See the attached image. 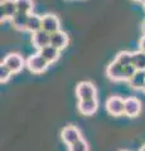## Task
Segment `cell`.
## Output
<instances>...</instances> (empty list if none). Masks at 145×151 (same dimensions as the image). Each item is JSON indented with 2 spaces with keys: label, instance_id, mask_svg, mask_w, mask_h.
<instances>
[{
  "label": "cell",
  "instance_id": "obj_9",
  "mask_svg": "<svg viewBox=\"0 0 145 151\" xmlns=\"http://www.w3.org/2000/svg\"><path fill=\"white\" fill-rule=\"evenodd\" d=\"M32 43H33V45L37 49L40 50L42 48L50 44V34L48 32L40 29L32 34Z\"/></svg>",
  "mask_w": 145,
  "mask_h": 151
},
{
  "label": "cell",
  "instance_id": "obj_21",
  "mask_svg": "<svg viewBox=\"0 0 145 151\" xmlns=\"http://www.w3.org/2000/svg\"><path fill=\"white\" fill-rule=\"evenodd\" d=\"M12 74H13L12 70L9 69L4 63H1V65H0V81H1V83L8 82L9 78L12 77Z\"/></svg>",
  "mask_w": 145,
  "mask_h": 151
},
{
  "label": "cell",
  "instance_id": "obj_1",
  "mask_svg": "<svg viewBox=\"0 0 145 151\" xmlns=\"http://www.w3.org/2000/svg\"><path fill=\"white\" fill-rule=\"evenodd\" d=\"M25 65L32 73L39 74V73L45 72L47 68H48V65H49V63L47 62V60L39 53H37V54L30 55L29 58L27 59Z\"/></svg>",
  "mask_w": 145,
  "mask_h": 151
},
{
  "label": "cell",
  "instance_id": "obj_12",
  "mask_svg": "<svg viewBox=\"0 0 145 151\" xmlns=\"http://www.w3.org/2000/svg\"><path fill=\"white\" fill-rule=\"evenodd\" d=\"M123 70H124V67L121 64H119L116 60L111 62L106 68V76L109 77L111 81H123Z\"/></svg>",
  "mask_w": 145,
  "mask_h": 151
},
{
  "label": "cell",
  "instance_id": "obj_4",
  "mask_svg": "<svg viewBox=\"0 0 145 151\" xmlns=\"http://www.w3.org/2000/svg\"><path fill=\"white\" fill-rule=\"evenodd\" d=\"M3 63L6 65L14 73H19L20 70L23 69V67L25 65V62L23 59V57L19 54V53H9L5 58H4Z\"/></svg>",
  "mask_w": 145,
  "mask_h": 151
},
{
  "label": "cell",
  "instance_id": "obj_19",
  "mask_svg": "<svg viewBox=\"0 0 145 151\" xmlns=\"http://www.w3.org/2000/svg\"><path fill=\"white\" fill-rule=\"evenodd\" d=\"M15 3L18 12L27 14H32V12H33V6H34L33 0H15Z\"/></svg>",
  "mask_w": 145,
  "mask_h": 151
},
{
  "label": "cell",
  "instance_id": "obj_28",
  "mask_svg": "<svg viewBox=\"0 0 145 151\" xmlns=\"http://www.w3.org/2000/svg\"><path fill=\"white\" fill-rule=\"evenodd\" d=\"M120 151H128V150H120Z\"/></svg>",
  "mask_w": 145,
  "mask_h": 151
},
{
  "label": "cell",
  "instance_id": "obj_13",
  "mask_svg": "<svg viewBox=\"0 0 145 151\" xmlns=\"http://www.w3.org/2000/svg\"><path fill=\"white\" fill-rule=\"evenodd\" d=\"M59 52H61L59 49L54 48L53 45L49 44V45L44 47V48H42L39 50V54L50 64V63H54V62H57V60H58V58H59Z\"/></svg>",
  "mask_w": 145,
  "mask_h": 151
},
{
  "label": "cell",
  "instance_id": "obj_6",
  "mask_svg": "<svg viewBox=\"0 0 145 151\" xmlns=\"http://www.w3.org/2000/svg\"><path fill=\"white\" fill-rule=\"evenodd\" d=\"M61 22L57 15L54 14H45L42 17V29L48 32L49 34H52L54 32L61 30Z\"/></svg>",
  "mask_w": 145,
  "mask_h": 151
},
{
  "label": "cell",
  "instance_id": "obj_11",
  "mask_svg": "<svg viewBox=\"0 0 145 151\" xmlns=\"http://www.w3.org/2000/svg\"><path fill=\"white\" fill-rule=\"evenodd\" d=\"M97 108H99V102L96 98H91V100H82L78 101V111L85 116L93 115Z\"/></svg>",
  "mask_w": 145,
  "mask_h": 151
},
{
  "label": "cell",
  "instance_id": "obj_7",
  "mask_svg": "<svg viewBox=\"0 0 145 151\" xmlns=\"http://www.w3.org/2000/svg\"><path fill=\"white\" fill-rule=\"evenodd\" d=\"M141 112V102L136 97H128L125 98V116L128 117H136Z\"/></svg>",
  "mask_w": 145,
  "mask_h": 151
},
{
  "label": "cell",
  "instance_id": "obj_23",
  "mask_svg": "<svg viewBox=\"0 0 145 151\" xmlns=\"http://www.w3.org/2000/svg\"><path fill=\"white\" fill-rule=\"evenodd\" d=\"M139 49L145 52V35H143L141 38H140V40H139Z\"/></svg>",
  "mask_w": 145,
  "mask_h": 151
},
{
  "label": "cell",
  "instance_id": "obj_3",
  "mask_svg": "<svg viewBox=\"0 0 145 151\" xmlns=\"http://www.w3.org/2000/svg\"><path fill=\"white\" fill-rule=\"evenodd\" d=\"M106 111L112 116H121L125 113V100L119 96H111L105 103Z\"/></svg>",
  "mask_w": 145,
  "mask_h": 151
},
{
  "label": "cell",
  "instance_id": "obj_15",
  "mask_svg": "<svg viewBox=\"0 0 145 151\" xmlns=\"http://www.w3.org/2000/svg\"><path fill=\"white\" fill-rule=\"evenodd\" d=\"M42 29V17L37 15V14L32 13L29 15V19H28V24H27V32L29 33H35Z\"/></svg>",
  "mask_w": 145,
  "mask_h": 151
},
{
  "label": "cell",
  "instance_id": "obj_29",
  "mask_svg": "<svg viewBox=\"0 0 145 151\" xmlns=\"http://www.w3.org/2000/svg\"><path fill=\"white\" fill-rule=\"evenodd\" d=\"M144 6H145V4H144Z\"/></svg>",
  "mask_w": 145,
  "mask_h": 151
},
{
  "label": "cell",
  "instance_id": "obj_16",
  "mask_svg": "<svg viewBox=\"0 0 145 151\" xmlns=\"http://www.w3.org/2000/svg\"><path fill=\"white\" fill-rule=\"evenodd\" d=\"M129 84L134 89H143L145 86V70H136L129 81Z\"/></svg>",
  "mask_w": 145,
  "mask_h": 151
},
{
  "label": "cell",
  "instance_id": "obj_10",
  "mask_svg": "<svg viewBox=\"0 0 145 151\" xmlns=\"http://www.w3.org/2000/svg\"><path fill=\"white\" fill-rule=\"evenodd\" d=\"M68 43H69V38L67 35V33L58 30L50 34V45H53L54 48L63 50L68 45Z\"/></svg>",
  "mask_w": 145,
  "mask_h": 151
},
{
  "label": "cell",
  "instance_id": "obj_27",
  "mask_svg": "<svg viewBox=\"0 0 145 151\" xmlns=\"http://www.w3.org/2000/svg\"><path fill=\"white\" fill-rule=\"evenodd\" d=\"M141 91H143V92H144V93H145V86H144V88H143V89H141Z\"/></svg>",
  "mask_w": 145,
  "mask_h": 151
},
{
  "label": "cell",
  "instance_id": "obj_18",
  "mask_svg": "<svg viewBox=\"0 0 145 151\" xmlns=\"http://www.w3.org/2000/svg\"><path fill=\"white\" fill-rule=\"evenodd\" d=\"M115 60L119 64H121L123 67H126V65H130L133 63V52H128V50H121L116 55Z\"/></svg>",
  "mask_w": 145,
  "mask_h": 151
},
{
  "label": "cell",
  "instance_id": "obj_14",
  "mask_svg": "<svg viewBox=\"0 0 145 151\" xmlns=\"http://www.w3.org/2000/svg\"><path fill=\"white\" fill-rule=\"evenodd\" d=\"M30 14L27 13H20L18 12L15 15L12 19V24L15 28L17 30H25L27 29V24H28V19H29Z\"/></svg>",
  "mask_w": 145,
  "mask_h": 151
},
{
  "label": "cell",
  "instance_id": "obj_25",
  "mask_svg": "<svg viewBox=\"0 0 145 151\" xmlns=\"http://www.w3.org/2000/svg\"><path fill=\"white\" fill-rule=\"evenodd\" d=\"M134 1H136V3H141V4H145V0H134Z\"/></svg>",
  "mask_w": 145,
  "mask_h": 151
},
{
  "label": "cell",
  "instance_id": "obj_8",
  "mask_svg": "<svg viewBox=\"0 0 145 151\" xmlns=\"http://www.w3.org/2000/svg\"><path fill=\"white\" fill-rule=\"evenodd\" d=\"M0 10H1V20L13 19V17L18 13L15 0H1L0 1Z\"/></svg>",
  "mask_w": 145,
  "mask_h": 151
},
{
  "label": "cell",
  "instance_id": "obj_5",
  "mask_svg": "<svg viewBox=\"0 0 145 151\" xmlns=\"http://www.w3.org/2000/svg\"><path fill=\"white\" fill-rule=\"evenodd\" d=\"M61 137H62L63 142L66 145H72L74 144L76 141H78L79 139H82L81 136V131H79L76 126H66L64 129L62 130V132H61Z\"/></svg>",
  "mask_w": 145,
  "mask_h": 151
},
{
  "label": "cell",
  "instance_id": "obj_26",
  "mask_svg": "<svg viewBox=\"0 0 145 151\" xmlns=\"http://www.w3.org/2000/svg\"><path fill=\"white\" fill-rule=\"evenodd\" d=\"M140 151H145V145L141 146V149H140Z\"/></svg>",
  "mask_w": 145,
  "mask_h": 151
},
{
  "label": "cell",
  "instance_id": "obj_24",
  "mask_svg": "<svg viewBox=\"0 0 145 151\" xmlns=\"http://www.w3.org/2000/svg\"><path fill=\"white\" fill-rule=\"evenodd\" d=\"M141 30H143V34L145 35V20L143 22V25H141Z\"/></svg>",
  "mask_w": 145,
  "mask_h": 151
},
{
  "label": "cell",
  "instance_id": "obj_22",
  "mask_svg": "<svg viewBox=\"0 0 145 151\" xmlns=\"http://www.w3.org/2000/svg\"><path fill=\"white\" fill-rule=\"evenodd\" d=\"M136 68L134 67L133 64L130 65H126V67H124V70H123V81H130V79L133 78V76L135 74V72H136Z\"/></svg>",
  "mask_w": 145,
  "mask_h": 151
},
{
  "label": "cell",
  "instance_id": "obj_17",
  "mask_svg": "<svg viewBox=\"0 0 145 151\" xmlns=\"http://www.w3.org/2000/svg\"><path fill=\"white\" fill-rule=\"evenodd\" d=\"M138 70H145V52L136 50L133 52V63H131Z\"/></svg>",
  "mask_w": 145,
  "mask_h": 151
},
{
  "label": "cell",
  "instance_id": "obj_2",
  "mask_svg": "<svg viewBox=\"0 0 145 151\" xmlns=\"http://www.w3.org/2000/svg\"><path fill=\"white\" fill-rule=\"evenodd\" d=\"M96 87L93 86V83L90 81H83L79 82L76 87V96L78 101L82 100H91V98H96Z\"/></svg>",
  "mask_w": 145,
  "mask_h": 151
},
{
  "label": "cell",
  "instance_id": "obj_20",
  "mask_svg": "<svg viewBox=\"0 0 145 151\" xmlns=\"http://www.w3.org/2000/svg\"><path fill=\"white\" fill-rule=\"evenodd\" d=\"M68 151H88V144L86 142V140L79 139L74 144L68 146Z\"/></svg>",
  "mask_w": 145,
  "mask_h": 151
}]
</instances>
